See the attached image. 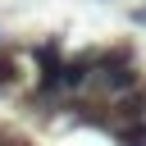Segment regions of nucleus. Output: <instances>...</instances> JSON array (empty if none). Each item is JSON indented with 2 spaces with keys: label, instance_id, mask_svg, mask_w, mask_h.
Wrapping results in <instances>:
<instances>
[{
  "label": "nucleus",
  "instance_id": "1",
  "mask_svg": "<svg viewBox=\"0 0 146 146\" xmlns=\"http://www.w3.org/2000/svg\"><path fill=\"white\" fill-rule=\"evenodd\" d=\"M119 146H146V119H119V123H110L105 128Z\"/></svg>",
  "mask_w": 146,
  "mask_h": 146
},
{
  "label": "nucleus",
  "instance_id": "2",
  "mask_svg": "<svg viewBox=\"0 0 146 146\" xmlns=\"http://www.w3.org/2000/svg\"><path fill=\"white\" fill-rule=\"evenodd\" d=\"M137 18H141V23H146V5H141V9H137Z\"/></svg>",
  "mask_w": 146,
  "mask_h": 146
}]
</instances>
